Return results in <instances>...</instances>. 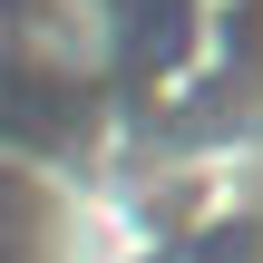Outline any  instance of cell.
Wrapping results in <instances>:
<instances>
[{"mask_svg": "<svg viewBox=\"0 0 263 263\" xmlns=\"http://www.w3.org/2000/svg\"><path fill=\"white\" fill-rule=\"evenodd\" d=\"M117 0H20V59L49 78H98L117 59Z\"/></svg>", "mask_w": 263, "mask_h": 263, "instance_id": "obj_1", "label": "cell"}]
</instances>
